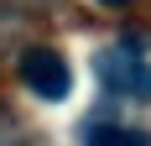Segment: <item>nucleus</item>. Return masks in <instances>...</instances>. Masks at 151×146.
<instances>
[{"mask_svg": "<svg viewBox=\"0 0 151 146\" xmlns=\"http://www.w3.org/2000/svg\"><path fill=\"white\" fill-rule=\"evenodd\" d=\"M21 78L37 99H68V89H73V73H68L63 52H52V47H31L21 58Z\"/></svg>", "mask_w": 151, "mask_h": 146, "instance_id": "f03ea898", "label": "nucleus"}, {"mask_svg": "<svg viewBox=\"0 0 151 146\" xmlns=\"http://www.w3.org/2000/svg\"><path fill=\"white\" fill-rule=\"evenodd\" d=\"M99 5H130V0H99Z\"/></svg>", "mask_w": 151, "mask_h": 146, "instance_id": "20e7f679", "label": "nucleus"}, {"mask_svg": "<svg viewBox=\"0 0 151 146\" xmlns=\"http://www.w3.org/2000/svg\"><path fill=\"white\" fill-rule=\"evenodd\" d=\"M83 146H151L146 131H130V125H109V120H94V125H83Z\"/></svg>", "mask_w": 151, "mask_h": 146, "instance_id": "7ed1b4c3", "label": "nucleus"}, {"mask_svg": "<svg viewBox=\"0 0 151 146\" xmlns=\"http://www.w3.org/2000/svg\"><path fill=\"white\" fill-rule=\"evenodd\" d=\"M94 73H99V84H104L109 94H120V99H151V63L141 58L130 42L104 47V52L94 58Z\"/></svg>", "mask_w": 151, "mask_h": 146, "instance_id": "f257e3e1", "label": "nucleus"}]
</instances>
